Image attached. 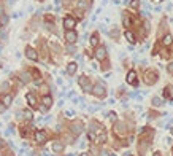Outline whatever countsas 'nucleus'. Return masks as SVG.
<instances>
[{"label": "nucleus", "mask_w": 173, "mask_h": 156, "mask_svg": "<svg viewBox=\"0 0 173 156\" xmlns=\"http://www.w3.org/2000/svg\"><path fill=\"white\" fill-rule=\"evenodd\" d=\"M143 81L145 84H148V86H152V84H156L157 81H159V72L154 69H148L145 70L143 73Z\"/></svg>", "instance_id": "nucleus-1"}, {"label": "nucleus", "mask_w": 173, "mask_h": 156, "mask_svg": "<svg viewBox=\"0 0 173 156\" xmlns=\"http://www.w3.org/2000/svg\"><path fill=\"white\" fill-rule=\"evenodd\" d=\"M92 94L95 97H99V99H105L107 97V84L103 81H97L92 88Z\"/></svg>", "instance_id": "nucleus-2"}, {"label": "nucleus", "mask_w": 173, "mask_h": 156, "mask_svg": "<svg viewBox=\"0 0 173 156\" xmlns=\"http://www.w3.org/2000/svg\"><path fill=\"white\" fill-rule=\"evenodd\" d=\"M78 86H80L81 91H84V92H92L94 84L91 83V78L89 77L81 75V77H78Z\"/></svg>", "instance_id": "nucleus-3"}, {"label": "nucleus", "mask_w": 173, "mask_h": 156, "mask_svg": "<svg viewBox=\"0 0 173 156\" xmlns=\"http://www.w3.org/2000/svg\"><path fill=\"white\" fill-rule=\"evenodd\" d=\"M107 56H108V53H107V46L99 45L97 48H94V57H95L97 61L103 62L105 59H107Z\"/></svg>", "instance_id": "nucleus-4"}, {"label": "nucleus", "mask_w": 173, "mask_h": 156, "mask_svg": "<svg viewBox=\"0 0 173 156\" xmlns=\"http://www.w3.org/2000/svg\"><path fill=\"white\" fill-rule=\"evenodd\" d=\"M33 139H35V142H37L38 145H45V143L48 142V134H46L43 129H37L35 134H33Z\"/></svg>", "instance_id": "nucleus-5"}, {"label": "nucleus", "mask_w": 173, "mask_h": 156, "mask_svg": "<svg viewBox=\"0 0 173 156\" xmlns=\"http://www.w3.org/2000/svg\"><path fill=\"white\" fill-rule=\"evenodd\" d=\"M62 24H64L65 30H73L76 27V18H73L72 14H67L64 18V21H62Z\"/></svg>", "instance_id": "nucleus-6"}, {"label": "nucleus", "mask_w": 173, "mask_h": 156, "mask_svg": "<svg viewBox=\"0 0 173 156\" xmlns=\"http://www.w3.org/2000/svg\"><path fill=\"white\" fill-rule=\"evenodd\" d=\"M65 42H67V45H75L78 42V32L76 30H65Z\"/></svg>", "instance_id": "nucleus-7"}, {"label": "nucleus", "mask_w": 173, "mask_h": 156, "mask_svg": "<svg viewBox=\"0 0 173 156\" xmlns=\"http://www.w3.org/2000/svg\"><path fill=\"white\" fill-rule=\"evenodd\" d=\"M125 83L132 84V86H138V77H137L135 70H129L127 75H125Z\"/></svg>", "instance_id": "nucleus-8"}, {"label": "nucleus", "mask_w": 173, "mask_h": 156, "mask_svg": "<svg viewBox=\"0 0 173 156\" xmlns=\"http://www.w3.org/2000/svg\"><path fill=\"white\" fill-rule=\"evenodd\" d=\"M24 54H26V57L27 59H30V61H38V51L35 48H32V46H26V49H24Z\"/></svg>", "instance_id": "nucleus-9"}, {"label": "nucleus", "mask_w": 173, "mask_h": 156, "mask_svg": "<svg viewBox=\"0 0 173 156\" xmlns=\"http://www.w3.org/2000/svg\"><path fill=\"white\" fill-rule=\"evenodd\" d=\"M26 100H27V104H29L30 108H33V110H35V108H40V107H38V102H37V97H35V92H32V91L27 92V94H26Z\"/></svg>", "instance_id": "nucleus-10"}, {"label": "nucleus", "mask_w": 173, "mask_h": 156, "mask_svg": "<svg viewBox=\"0 0 173 156\" xmlns=\"http://www.w3.org/2000/svg\"><path fill=\"white\" fill-rule=\"evenodd\" d=\"M41 104H43V105L40 107V110H41V112H46L48 108L53 107V97H51L49 94L43 96V97H41Z\"/></svg>", "instance_id": "nucleus-11"}, {"label": "nucleus", "mask_w": 173, "mask_h": 156, "mask_svg": "<svg viewBox=\"0 0 173 156\" xmlns=\"http://www.w3.org/2000/svg\"><path fill=\"white\" fill-rule=\"evenodd\" d=\"M83 129H84V126H83L81 121H73L72 124H70V131H72L73 135H80Z\"/></svg>", "instance_id": "nucleus-12"}, {"label": "nucleus", "mask_w": 173, "mask_h": 156, "mask_svg": "<svg viewBox=\"0 0 173 156\" xmlns=\"http://www.w3.org/2000/svg\"><path fill=\"white\" fill-rule=\"evenodd\" d=\"M113 129H115V134H116V135H124L125 132H127V127H125V124L121 123V121H116L115 126H113Z\"/></svg>", "instance_id": "nucleus-13"}, {"label": "nucleus", "mask_w": 173, "mask_h": 156, "mask_svg": "<svg viewBox=\"0 0 173 156\" xmlns=\"http://www.w3.org/2000/svg\"><path fill=\"white\" fill-rule=\"evenodd\" d=\"M51 148H53V151H54L56 155H61L62 151L65 150V145H64V142H61V140H54V142H53V147H51Z\"/></svg>", "instance_id": "nucleus-14"}, {"label": "nucleus", "mask_w": 173, "mask_h": 156, "mask_svg": "<svg viewBox=\"0 0 173 156\" xmlns=\"http://www.w3.org/2000/svg\"><path fill=\"white\" fill-rule=\"evenodd\" d=\"M162 96H164L167 100H170V102H173V84H167V86L164 88Z\"/></svg>", "instance_id": "nucleus-15"}, {"label": "nucleus", "mask_w": 173, "mask_h": 156, "mask_svg": "<svg viewBox=\"0 0 173 156\" xmlns=\"http://www.w3.org/2000/svg\"><path fill=\"white\" fill-rule=\"evenodd\" d=\"M0 100H2V104L5 105L6 108H8L10 105L13 104V94H10V92H8V94H3L2 97H0Z\"/></svg>", "instance_id": "nucleus-16"}, {"label": "nucleus", "mask_w": 173, "mask_h": 156, "mask_svg": "<svg viewBox=\"0 0 173 156\" xmlns=\"http://www.w3.org/2000/svg\"><path fill=\"white\" fill-rule=\"evenodd\" d=\"M122 26L127 27V29L132 26V18L129 14V11H122Z\"/></svg>", "instance_id": "nucleus-17"}, {"label": "nucleus", "mask_w": 173, "mask_h": 156, "mask_svg": "<svg viewBox=\"0 0 173 156\" xmlns=\"http://www.w3.org/2000/svg\"><path fill=\"white\" fill-rule=\"evenodd\" d=\"M76 70H78V64L76 62H68V64H67V75H75V73H76Z\"/></svg>", "instance_id": "nucleus-18"}, {"label": "nucleus", "mask_w": 173, "mask_h": 156, "mask_svg": "<svg viewBox=\"0 0 173 156\" xmlns=\"http://www.w3.org/2000/svg\"><path fill=\"white\" fill-rule=\"evenodd\" d=\"M172 43H173L172 34H165L164 37H162V40H160V45H162V46H170Z\"/></svg>", "instance_id": "nucleus-19"}, {"label": "nucleus", "mask_w": 173, "mask_h": 156, "mask_svg": "<svg viewBox=\"0 0 173 156\" xmlns=\"http://www.w3.org/2000/svg\"><path fill=\"white\" fill-rule=\"evenodd\" d=\"M19 78H21V83L26 84V83H30L32 75H30V72H21V73H19Z\"/></svg>", "instance_id": "nucleus-20"}, {"label": "nucleus", "mask_w": 173, "mask_h": 156, "mask_svg": "<svg viewBox=\"0 0 173 156\" xmlns=\"http://www.w3.org/2000/svg\"><path fill=\"white\" fill-rule=\"evenodd\" d=\"M124 37L127 38V42H129V43H135V42H137V37H135V34H133L132 30H129V29L124 32Z\"/></svg>", "instance_id": "nucleus-21"}, {"label": "nucleus", "mask_w": 173, "mask_h": 156, "mask_svg": "<svg viewBox=\"0 0 173 156\" xmlns=\"http://www.w3.org/2000/svg\"><path fill=\"white\" fill-rule=\"evenodd\" d=\"M99 42H100L99 34H97V32H94V34L91 35V40H89V43H91L92 48H97V46H99Z\"/></svg>", "instance_id": "nucleus-22"}, {"label": "nucleus", "mask_w": 173, "mask_h": 156, "mask_svg": "<svg viewBox=\"0 0 173 156\" xmlns=\"http://www.w3.org/2000/svg\"><path fill=\"white\" fill-rule=\"evenodd\" d=\"M151 104H152V107L159 108V107H162V105H164V100H162V97H159V96H154V97L151 99Z\"/></svg>", "instance_id": "nucleus-23"}, {"label": "nucleus", "mask_w": 173, "mask_h": 156, "mask_svg": "<svg viewBox=\"0 0 173 156\" xmlns=\"http://www.w3.org/2000/svg\"><path fill=\"white\" fill-rule=\"evenodd\" d=\"M0 91H2L3 94H8V92L11 91V83L10 81H3V83L0 84Z\"/></svg>", "instance_id": "nucleus-24"}, {"label": "nucleus", "mask_w": 173, "mask_h": 156, "mask_svg": "<svg viewBox=\"0 0 173 156\" xmlns=\"http://www.w3.org/2000/svg\"><path fill=\"white\" fill-rule=\"evenodd\" d=\"M108 35L113 38V40H116V38L119 37V29H117V27H113V29L108 32Z\"/></svg>", "instance_id": "nucleus-25"}, {"label": "nucleus", "mask_w": 173, "mask_h": 156, "mask_svg": "<svg viewBox=\"0 0 173 156\" xmlns=\"http://www.w3.org/2000/svg\"><path fill=\"white\" fill-rule=\"evenodd\" d=\"M30 75H32L35 80H41V73L38 72V69H30Z\"/></svg>", "instance_id": "nucleus-26"}, {"label": "nucleus", "mask_w": 173, "mask_h": 156, "mask_svg": "<svg viewBox=\"0 0 173 156\" xmlns=\"http://www.w3.org/2000/svg\"><path fill=\"white\" fill-rule=\"evenodd\" d=\"M45 21H46V24H54V21H56V16L48 13V14L45 16Z\"/></svg>", "instance_id": "nucleus-27"}, {"label": "nucleus", "mask_w": 173, "mask_h": 156, "mask_svg": "<svg viewBox=\"0 0 173 156\" xmlns=\"http://www.w3.org/2000/svg\"><path fill=\"white\" fill-rule=\"evenodd\" d=\"M22 115H24V118L27 120V121H30V120L33 118L32 112H30V110H27V108H26V110H22Z\"/></svg>", "instance_id": "nucleus-28"}, {"label": "nucleus", "mask_w": 173, "mask_h": 156, "mask_svg": "<svg viewBox=\"0 0 173 156\" xmlns=\"http://www.w3.org/2000/svg\"><path fill=\"white\" fill-rule=\"evenodd\" d=\"M65 51H67V54H75V51H76V48H75V45H67Z\"/></svg>", "instance_id": "nucleus-29"}, {"label": "nucleus", "mask_w": 173, "mask_h": 156, "mask_svg": "<svg viewBox=\"0 0 173 156\" xmlns=\"http://www.w3.org/2000/svg\"><path fill=\"white\" fill-rule=\"evenodd\" d=\"M129 5H130L132 10H137L140 6V0H130V3H129Z\"/></svg>", "instance_id": "nucleus-30"}, {"label": "nucleus", "mask_w": 173, "mask_h": 156, "mask_svg": "<svg viewBox=\"0 0 173 156\" xmlns=\"http://www.w3.org/2000/svg\"><path fill=\"white\" fill-rule=\"evenodd\" d=\"M40 89L43 91V96H46V94L49 92V86H48V84H45V83H41V84H40Z\"/></svg>", "instance_id": "nucleus-31"}, {"label": "nucleus", "mask_w": 173, "mask_h": 156, "mask_svg": "<svg viewBox=\"0 0 173 156\" xmlns=\"http://www.w3.org/2000/svg\"><path fill=\"white\" fill-rule=\"evenodd\" d=\"M100 156H115V155H113L110 150H107V148H102V150H100Z\"/></svg>", "instance_id": "nucleus-32"}, {"label": "nucleus", "mask_w": 173, "mask_h": 156, "mask_svg": "<svg viewBox=\"0 0 173 156\" xmlns=\"http://www.w3.org/2000/svg\"><path fill=\"white\" fill-rule=\"evenodd\" d=\"M108 118L111 120L113 123H116V121H117V115H116L115 112H110V113H108Z\"/></svg>", "instance_id": "nucleus-33"}, {"label": "nucleus", "mask_w": 173, "mask_h": 156, "mask_svg": "<svg viewBox=\"0 0 173 156\" xmlns=\"http://www.w3.org/2000/svg\"><path fill=\"white\" fill-rule=\"evenodd\" d=\"M167 72L170 73V75H173V61H170L167 64Z\"/></svg>", "instance_id": "nucleus-34"}, {"label": "nucleus", "mask_w": 173, "mask_h": 156, "mask_svg": "<svg viewBox=\"0 0 173 156\" xmlns=\"http://www.w3.org/2000/svg\"><path fill=\"white\" fill-rule=\"evenodd\" d=\"M73 115H75L73 110H67V112H65V116H67V118H72Z\"/></svg>", "instance_id": "nucleus-35"}, {"label": "nucleus", "mask_w": 173, "mask_h": 156, "mask_svg": "<svg viewBox=\"0 0 173 156\" xmlns=\"http://www.w3.org/2000/svg\"><path fill=\"white\" fill-rule=\"evenodd\" d=\"M14 132V124H10L8 126V131H6V134H13Z\"/></svg>", "instance_id": "nucleus-36"}, {"label": "nucleus", "mask_w": 173, "mask_h": 156, "mask_svg": "<svg viewBox=\"0 0 173 156\" xmlns=\"http://www.w3.org/2000/svg\"><path fill=\"white\" fill-rule=\"evenodd\" d=\"M108 69H110V64H108V62H105V64L102 62V70H108Z\"/></svg>", "instance_id": "nucleus-37"}, {"label": "nucleus", "mask_w": 173, "mask_h": 156, "mask_svg": "<svg viewBox=\"0 0 173 156\" xmlns=\"http://www.w3.org/2000/svg\"><path fill=\"white\" fill-rule=\"evenodd\" d=\"M5 110H6V107H5V105H3V104H2V100H0V113H3Z\"/></svg>", "instance_id": "nucleus-38"}, {"label": "nucleus", "mask_w": 173, "mask_h": 156, "mask_svg": "<svg viewBox=\"0 0 173 156\" xmlns=\"http://www.w3.org/2000/svg\"><path fill=\"white\" fill-rule=\"evenodd\" d=\"M5 143H6V142H5L2 137H0V150H2V148H5Z\"/></svg>", "instance_id": "nucleus-39"}, {"label": "nucleus", "mask_w": 173, "mask_h": 156, "mask_svg": "<svg viewBox=\"0 0 173 156\" xmlns=\"http://www.w3.org/2000/svg\"><path fill=\"white\" fill-rule=\"evenodd\" d=\"M165 142H167V143H172L173 139H172V137H167V139H165Z\"/></svg>", "instance_id": "nucleus-40"}, {"label": "nucleus", "mask_w": 173, "mask_h": 156, "mask_svg": "<svg viewBox=\"0 0 173 156\" xmlns=\"http://www.w3.org/2000/svg\"><path fill=\"white\" fill-rule=\"evenodd\" d=\"M122 156H132V153H130V151H125V153H124Z\"/></svg>", "instance_id": "nucleus-41"}, {"label": "nucleus", "mask_w": 173, "mask_h": 156, "mask_svg": "<svg viewBox=\"0 0 173 156\" xmlns=\"http://www.w3.org/2000/svg\"><path fill=\"white\" fill-rule=\"evenodd\" d=\"M6 2H8V3H10V5H13V3H14V2H16V0H6Z\"/></svg>", "instance_id": "nucleus-42"}, {"label": "nucleus", "mask_w": 173, "mask_h": 156, "mask_svg": "<svg viewBox=\"0 0 173 156\" xmlns=\"http://www.w3.org/2000/svg\"><path fill=\"white\" fill-rule=\"evenodd\" d=\"M152 156H162V155H160V151H156V153L152 155Z\"/></svg>", "instance_id": "nucleus-43"}, {"label": "nucleus", "mask_w": 173, "mask_h": 156, "mask_svg": "<svg viewBox=\"0 0 173 156\" xmlns=\"http://www.w3.org/2000/svg\"><path fill=\"white\" fill-rule=\"evenodd\" d=\"M80 156H89V153H81Z\"/></svg>", "instance_id": "nucleus-44"}, {"label": "nucleus", "mask_w": 173, "mask_h": 156, "mask_svg": "<svg viewBox=\"0 0 173 156\" xmlns=\"http://www.w3.org/2000/svg\"><path fill=\"white\" fill-rule=\"evenodd\" d=\"M170 131H172V134H173V127H172V129H170Z\"/></svg>", "instance_id": "nucleus-45"}, {"label": "nucleus", "mask_w": 173, "mask_h": 156, "mask_svg": "<svg viewBox=\"0 0 173 156\" xmlns=\"http://www.w3.org/2000/svg\"><path fill=\"white\" fill-rule=\"evenodd\" d=\"M0 69H2V62H0Z\"/></svg>", "instance_id": "nucleus-46"}, {"label": "nucleus", "mask_w": 173, "mask_h": 156, "mask_svg": "<svg viewBox=\"0 0 173 156\" xmlns=\"http://www.w3.org/2000/svg\"><path fill=\"white\" fill-rule=\"evenodd\" d=\"M0 29H2V22H0Z\"/></svg>", "instance_id": "nucleus-47"}]
</instances>
